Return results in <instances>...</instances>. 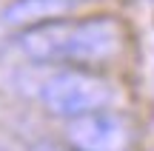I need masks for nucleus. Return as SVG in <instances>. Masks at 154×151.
Returning <instances> with one entry per match:
<instances>
[{
    "instance_id": "nucleus-2",
    "label": "nucleus",
    "mask_w": 154,
    "mask_h": 151,
    "mask_svg": "<svg viewBox=\"0 0 154 151\" xmlns=\"http://www.w3.org/2000/svg\"><path fill=\"white\" fill-rule=\"evenodd\" d=\"M117 100L114 86L106 77L94 71L74 66V68H60L51 77L43 80L40 86V103L49 114L63 120L80 117L88 111H100V108H109Z\"/></svg>"
},
{
    "instance_id": "nucleus-5",
    "label": "nucleus",
    "mask_w": 154,
    "mask_h": 151,
    "mask_svg": "<svg viewBox=\"0 0 154 151\" xmlns=\"http://www.w3.org/2000/svg\"><path fill=\"white\" fill-rule=\"evenodd\" d=\"M32 151H74V148H63V146H54V143H34Z\"/></svg>"
},
{
    "instance_id": "nucleus-4",
    "label": "nucleus",
    "mask_w": 154,
    "mask_h": 151,
    "mask_svg": "<svg viewBox=\"0 0 154 151\" xmlns=\"http://www.w3.org/2000/svg\"><path fill=\"white\" fill-rule=\"evenodd\" d=\"M74 3L77 0H11L0 11V20L11 29H29L46 20L66 17L74 9Z\"/></svg>"
},
{
    "instance_id": "nucleus-3",
    "label": "nucleus",
    "mask_w": 154,
    "mask_h": 151,
    "mask_svg": "<svg viewBox=\"0 0 154 151\" xmlns=\"http://www.w3.org/2000/svg\"><path fill=\"white\" fill-rule=\"evenodd\" d=\"M131 140V123L109 108L72 117L66 125V143L74 151H128Z\"/></svg>"
},
{
    "instance_id": "nucleus-1",
    "label": "nucleus",
    "mask_w": 154,
    "mask_h": 151,
    "mask_svg": "<svg viewBox=\"0 0 154 151\" xmlns=\"http://www.w3.org/2000/svg\"><path fill=\"white\" fill-rule=\"evenodd\" d=\"M17 46L34 63L94 66L111 60L120 51L123 26L114 17H86V20L57 17L23 29Z\"/></svg>"
}]
</instances>
